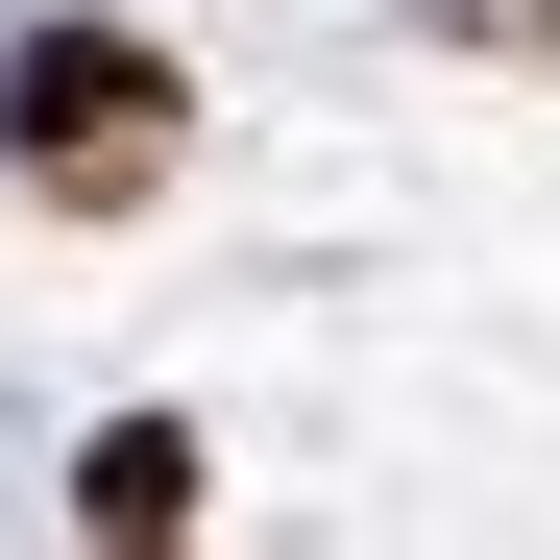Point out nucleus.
Instances as JSON below:
<instances>
[{
    "label": "nucleus",
    "mask_w": 560,
    "mask_h": 560,
    "mask_svg": "<svg viewBox=\"0 0 560 560\" xmlns=\"http://www.w3.org/2000/svg\"><path fill=\"white\" fill-rule=\"evenodd\" d=\"M25 98H49V147H73V171H122V147H147V49H49Z\"/></svg>",
    "instance_id": "obj_1"
},
{
    "label": "nucleus",
    "mask_w": 560,
    "mask_h": 560,
    "mask_svg": "<svg viewBox=\"0 0 560 560\" xmlns=\"http://www.w3.org/2000/svg\"><path fill=\"white\" fill-rule=\"evenodd\" d=\"M196 512V439H98V536H171Z\"/></svg>",
    "instance_id": "obj_2"
}]
</instances>
